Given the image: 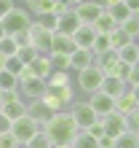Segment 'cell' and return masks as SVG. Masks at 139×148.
<instances>
[{"label": "cell", "mask_w": 139, "mask_h": 148, "mask_svg": "<svg viewBox=\"0 0 139 148\" xmlns=\"http://www.w3.org/2000/svg\"><path fill=\"white\" fill-rule=\"evenodd\" d=\"M40 129L46 132V137L51 140V145L72 143V140H75V135L80 132V129H78V124H75V119L70 116V110H56V113H54V116H51Z\"/></svg>", "instance_id": "1"}, {"label": "cell", "mask_w": 139, "mask_h": 148, "mask_svg": "<svg viewBox=\"0 0 139 148\" xmlns=\"http://www.w3.org/2000/svg\"><path fill=\"white\" fill-rule=\"evenodd\" d=\"M30 24H32V14H30L24 5H13L11 11L3 16L5 35H16V32H24V30H30Z\"/></svg>", "instance_id": "2"}, {"label": "cell", "mask_w": 139, "mask_h": 148, "mask_svg": "<svg viewBox=\"0 0 139 148\" xmlns=\"http://www.w3.org/2000/svg\"><path fill=\"white\" fill-rule=\"evenodd\" d=\"M38 132H40V124L35 119H30V116H22V119L11 121V135L19 140V145H27Z\"/></svg>", "instance_id": "3"}, {"label": "cell", "mask_w": 139, "mask_h": 148, "mask_svg": "<svg viewBox=\"0 0 139 148\" xmlns=\"http://www.w3.org/2000/svg\"><path fill=\"white\" fill-rule=\"evenodd\" d=\"M102 81H104V73L99 70L96 65H91V67H86V70L78 73V89H80L86 97H88V94H94V92H99Z\"/></svg>", "instance_id": "4"}, {"label": "cell", "mask_w": 139, "mask_h": 148, "mask_svg": "<svg viewBox=\"0 0 139 148\" xmlns=\"http://www.w3.org/2000/svg\"><path fill=\"white\" fill-rule=\"evenodd\" d=\"M67 110H70V116L75 119L78 129H88V127L94 124V121L99 119L96 113H94V108H91V105H88L86 100H72V105H70Z\"/></svg>", "instance_id": "5"}, {"label": "cell", "mask_w": 139, "mask_h": 148, "mask_svg": "<svg viewBox=\"0 0 139 148\" xmlns=\"http://www.w3.org/2000/svg\"><path fill=\"white\" fill-rule=\"evenodd\" d=\"M19 94H22V100L24 102H30V100H40L43 94H46V81L38 75H27V78H22L19 81Z\"/></svg>", "instance_id": "6"}, {"label": "cell", "mask_w": 139, "mask_h": 148, "mask_svg": "<svg viewBox=\"0 0 139 148\" xmlns=\"http://www.w3.org/2000/svg\"><path fill=\"white\" fill-rule=\"evenodd\" d=\"M51 38H54V32L43 30L40 24L32 19V24H30V46L38 51V54H48L51 51Z\"/></svg>", "instance_id": "7"}, {"label": "cell", "mask_w": 139, "mask_h": 148, "mask_svg": "<svg viewBox=\"0 0 139 148\" xmlns=\"http://www.w3.org/2000/svg\"><path fill=\"white\" fill-rule=\"evenodd\" d=\"M102 11H104V5L99 0H86V3L75 5V16L80 19V24H94L102 16Z\"/></svg>", "instance_id": "8"}, {"label": "cell", "mask_w": 139, "mask_h": 148, "mask_svg": "<svg viewBox=\"0 0 139 148\" xmlns=\"http://www.w3.org/2000/svg\"><path fill=\"white\" fill-rule=\"evenodd\" d=\"M102 121V129H104V135L107 137H112V140H115L118 135H123L126 132V116H120V113H107V116H102L99 119Z\"/></svg>", "instance_id": "9"}, {"label": "cell", "mask_w": 139, "mask_h": 148, "mask_svg": "<svg viewBox=\"0 0 139 148\" xmlns=\"http://www.w3.org/2000/svg\"><path fill=\"white\" fill-rule=\"evenodd\" d=\"M86 102H88V105L94 108V113H96L99 119L115 110V100H112V97H107L104 92H94V94H88V97H86Z\"/></svg>", "instance_id": "10"}, {"label": "cell", "mask_w": 139, "mask_h": 148, "mask_svg": "<svg viewBox=\"0 0 139 148\" xmlns=\"http://www.w3.org/2000/svg\"><path fill=\"white\" fill-rule=\"evenodd\" d=\"M94 59H96V54H94L91 49H75L72 54H70V70L80 73V70L94 65Z\"/></svg>", "instance_id": "11"}, {"label": "cell", "mask_w": 139, "mask_h": 148, "mask_svg": "<svg viewBox=\"0 0 139 148\" xmlns=\"http://www.w3.org/2000/svg\"><path fill=\"white\" fill-rule=\"evenodd\" d=\"M27 116H30V119H35V121L43 127L51 116H54V110H51L46 102H43V97H40V100H30V102H27Z\"/></svg>", "instance_id": "12"}, {"label": "cell", "mask_w": 139, "mask_h": 148, "mask_svg": "<svg viewBox=\"0 0 139 148\" xmlns=\"http://www.w3.org/2000/svg\"><path fill=\"white\" fill-rule=\"evenodd\" d=\"M78 27H80V19L75 16V8H70V11L56 16V32H62V35H72Z\"/></svg>", "instance_id": "13"}, {"label": "cell", "mask_w": 139, "mask_h": 148, "mask_svg": "<svg viewBox=\"0 0 139 148\" xmlns=\"http://www.w3.org/2000/svg\"><path fill=\"white\" fill-rule=\"evenodd\" d=\"M94 38H96V30H94V24H80V27L72 32V43H75V49H91V46H94Z\"/></svg>", "instance_id": "14"}, {"label": "cell", "mask_w": 139, "mask_h": 148, "mask_svg": "<svg viewBox=\"0 0 139 148\" xmlns=\"http://www.w3.org/2000/svg\"><path fill=\"white\" fill-rule=\"evenodd\" d=\"M27 70H30L32 75H38V78L46 81V78L51 75V57H48V54H35V59L27 65Z\"/></svg>", "instance_id": "15"}, {"label": "cell", "mask_w": 139, "mask_h": 148, "mask_svg": "<svg viewBox=\"0 0 139 148\" xmlns=\"http://www.w3.org/2000/svg\"><path fill=\"white\" fill-rule=\"evenodd\" d=\"M72 51H75L72 35H62V32H54V38H51V51H48V54H72Z\"/></svg>", "instance_id": "16"}, {"label": "cell", "mask_w": 139, "mask_h": 148, "mask_svg": "<svg viewBox=\"0 0 139 148\" xmlns=\"http://www.w3.org/2000/svg\"><path fill=\"white\" fill-rule=\"evenodd\" d=\"M126 89H128L126 81H120L118 75H104V81H102V86H99V92H104V94L112 97V100H115L118 94H123Z\"/></svg>", "instance_id": "17"}, {"label": "cell", "mask_w": 139, "mask_h": 148, "mask_svg": "<svg viewBox=\"0 0 139 148\" xmlns=\"http://www.w3.org/2000/svg\"><path fill=\"white\" fill-rule=\"evenodd\" d=\"M118 62H120V59H118V51H115V49L104 51V54H96V59H94V65H96L104 75H112V70H115Z\"/></svg>", "instance_id": "18"}, {"label": "cell", "mask_w": 139, "mask_h": 148, "mask_svg": "<svg viewBox=\"0 0 139 148\" xmlns=\"http://www.w3.org/2000/svg\"><path fill=\"white\" fill-rule=\"evenodd\" d=\"M136 108H139V105H136L131 89H126L123 94H118V97H115V113H120V116H128V113L136 110Z\"/></svg>", "instance_id": "19"}, {"label": "cell", "mask_w": 139, "mask_h": 148, "mask_svg": "<svg viewBox=\"0 0 139 148\" xmlns=\"http://www.w3.org/2000/svg\"><path fill=\"white\" fill-rule=\"evenodd\" d=\"M54 100H59L64 108L72 105V100H75V92H72V84H67V86H54V89H46Z\"/></svg>", "instance_id": "20"}, {"label": "cell", "mask_w": 139, "mask_h": 148, "mask_svg": "<svg viewBox=\"0 0 139 148\" xmlns=\"http://www.w3.org/2000/svg\"><path fill=\"white\" fill-rule=\"evenodd\" d=\"M24 8L32 14V19L35 16H40V14H51V8H54V0H27L24 3Z\"/></svg>", "instance_id": "21"}, {"label": "cell", "mask_w": 139, "mask_h": 148, "mask_svg": "<svg viewBox=\"0 0 139 148\" xmlns=\"http://www.w3.org/2000/svg\"><path fill=\"white\" fill-rule=\"evenodd\" d=\"M94 30H96V32H104V35H110V32H115V30H118V24H115V19L107 14V8H104L102 16L94 22Z\"/></svg>", "instance_id": "22"}, {"label": "cell", "mask_w": 139, "mask_h": 148, "mask_svg": "<svg viewBox=\"0 0 139 148\" xmlns=\"http://www.w3.org/2000/svg\"><path fill=\"white\" fill-rule=\"evenodd\" d=\"M118 59L120 62H126V65H136L139 62V51H136V43H126V46H120L118 49Z\"/></svg>", "instance_id": "23"}, {"label": "cell", "mask_w": 139, "mask_h": 148, "mask_svg": "<svg viewBox=\"0 0 139 148\" xmlns=\"http://www.w3.org/2000/svg\"><path fill=\"white\" fill-rule=\"evenodd\" d=\"M70 145H72V148H99V140H96L94 135H88L86 129H80V132L75 135V140L70 143Z\"/></svg>", "instance_id": "24"}, {"label": "cell", "mask_w": 139, "mask_h": 148, "mask_svg": "<svg viewBox=\"0 0 139 148\" xmlns=\"http://www.w3.org/2000/svg\"><path fill=\"white\" fill-rule=\"evenodd\" d=\"M70 84V70H51V75L46 78V89L54 86H67Z\"/></svg>", "instance_id": "25"}, {"label": "cell", "mask_w": 139, "mask_h": 148, "mask_svg": "<svg viewBox=\"0 0 139 148\" xmlns=\"http://www.w3.org/2000/svg\"><path fill=\"white\" fill-rule=\"evenodd\" d=\"M107 14L112 16V19H115V24H118V27L128 19V16H131V11H128V5H126V3H115V5H110V8H107Z\"/></svg>", "instance_id": "26"}, {"label": "cell", "mask_w": 139, "mask_h": 148, "mask_svg": "<svg viewBox=\"0 0 139 148\" xmlns=\"http://www.w3.org/2000/svg\"><path fill=\"white\" fill-rule=\"evenodd\" d=\"M112 148H139V140H136V132H126L115 137V143H112Z\"/></svg>", "instance_id": "27"}, {"label": "cell", "mask_w": 139, "mask_h": 148, "mask_svg": "<svg viewBox=\"0 0 139 148\" xmlns=\"http://www.w3.org/2000/svg\"><path fill=\"white\" fill-rule=\"evenodd\" d=\"M19 89V78L8 70H0V92H16Z\"/></svg>", "instance_id": "28"}, {"label": "cell", "mask_w": 139, "mask_h": 148, "mask_svg": "<svg viewBox=\"0 0 139 148\" xmlns=\"http://www.w3.org/2000/svg\"><path fill=\"white\" fill-rule=\"evenodd\" d=\"M120 30H123V32H126V35L131 38V40H136V38H139V19L131 14V16H128V19H126L123 24H120Z\"/></svg>", "instance_id": "29"}, {"label": "cell", "mask_w": 139, "mask_h": 148, "mask_svg": "<svg viewBox=\"0 0 139 148\" xmlns=\"http://www.w3.org/2000/svg\"><path fill=\"white\" fill-rule=\"evenodd\" d=\"M110 49H112V46H110V35H104V32H96L91 51H94V54H104V51H110Z\"/></svg>", "instance_id": "30"}, {"label": "cell", "mask_w": 139, "mask_h": 148, "mask_svg": "<svg viewBox=\"0 0 139 148\" xmlns=\"http://www.w3.org/2000/svg\"><path fill=\"white\" fill-rule=\"evenodd\" d=\"M48 57H51V70H70V54H48Z\"/></svg>", "instance_id": "31"}, {"label": "cell", "mask_w": 139, "mask_h": 148, "mask_svg": "<svg viewBox=\"0 0 139 148\" xmlns=\"http://www.w3.org/2000/svg\"><path fill=\"white\" fill-rule=\"evenodd\" d=\"M35 22H38L43 30L56 32V14H40V16H35Z\"/></svg>", "instance_id": "32"}, {"label": "cell", "mask_w": 139, "mask_h": 148, "mask_svg": "<svg viewBox=\"0 0 139 148\" xmlns=\"http://www.w3.org/2000/svg\"><path fill=\"white\" fill-rule=\"evenodd\" d=\"M126 43H131V38H128V35H126V32L120 30V27H118L115 32H110V46L115 49V51H118L120 46H126Z\"/></svg>", "instance_id": "33"}, {"label": "cell", "mask_w": 139, "mask_h": 148, "mask_svg": "<svg viewBox=\"0 0 139 148\" xmlns=\"http://www.w3.org/2000/svg\"><path fill=\"white\" fill-rule=\"evenodd\" d=\"M0 51H3L5 57H16V51H19V46H16V40L11 35H5L3 40H0Z\"/></svg>", "instance_id": "34"}, {"label": "cell", "mask_w": 139, "mask_h": 148, "mask_svg": "<svg viewBox=\"0 0 139 148\" xmlns=\"http://www.w3.org/2000/svg\"><path fill=\"white\" fill-rule=\"evenodd\" d=\"M24 148H51V140L46 137V132H43V129H40V132L35 135L32 140H30L27 145H24Z\"/></svg>", "instance_id": "35"}, {"label": "cell", "mask_w": 139, "mask_h": 148, "mask_svg": "<svg viewBox=\"0 0 139 148\" xmlns=\"http://www.w3.org/2000/svg\"><path fill=\"white\" fill-rule=\"evenodd\" d=\"M5 70H8V73H13L16 78H19V75H22V70H24V62H22L19 57H8V62H5Z\"/></svg>", "instance_id": "36"}, {"label": "cell", "mask_w": 139, "mask_h": 148, "mask_svg": "<svg viewBox=\"0 0 139 148\" xmlns=\"http://www.w3.org/2000/svg\"><path fill=\"white\" fill-rule=\"evenodd\" d=\"M35 54H38V51H35L32 46H22L19 51H16V57H19V59H22V62H24V65H30V62H32V59H35Z\"/></svg>", "instance_id": "37"}, {"label": "cell", "mask_w": 139, "mask_h": 148, "mask_svg": "<svg viewBox=\"0 0 139 148\" xmlns=\"http://www.w3.org/2000/svg\"><path fill=\"white\" fill-rule=\"evenodd\" d=\"M126 129H128V132H139V108L126 116Z\"/></svg>", "instance_id": "38"}, {"label": "cell", "mask_w": 139, "mask_h": 148, "mask_svg": "<svg viewBox=\"0 0 139 148\" xmlns=\"http://www.w3.org/2000/svg\"><path fill=\"white\" fill-rule=\"evenodd\" d=\"M0 148H22V145L11 132H5V135H0Z\"/></svg>", "instance_id": "39"}, {"label": "cell", "mask_w": 139, "mask_h": 148, "mask_svg": "<svg viewBox=\"0 0 139 148\" xmlns=\"http://www.w3.org/2000/svg\"><path fill=\"white\" fill-rule=\"evenodd\" d=\"M128 73H131V65H126V62H118V65H115V70H112V75H118L120 81H126Z\"/></svg>", "instance_id": "40"}, {"label": "cell", "mask_w": 139, "mask_h": 148, "mask_svg": "<svg viewBox=\"0 0 139 148\" xmlns=\"http://www.w3.org/2000/svg\"><path fill=\"white\" fill-rule=\"evenodd\" d=\"M126 86L128 89H131V86H139V62L131 65V73H128V78H126Z\"/></svg>", "instance_id": "41"}, {"label": "cell", "mask_w": 139, "mask_h": 148, "mask_svg": "<svg viewBox=\"0 0 139 148\" xmlns=\"http://www.w3.org/2000/svg\"><path fill=\"white\" fill-rule=\"evenodd\" d=\"M13 40H16V46H30V30H24V32H16V35H11Z\"/></svg>", "instance_id": "42"}, {"label": "cell", "mask_w": 139, "mask_h": 148, "mask_svg": "<svg viewBox=\"0 0 139 148\" xmlns=\"http://www.w3.org/2000/svg\"><path fill=\"white\" fill-rule=\"evenodd\" d=\"M86 132H88V135H94V137H96V140H99V137L104 135V129H102V121L96 119V121H94V124H91L88 129H86Z\"/></svg>", "instance_id": "43"}, {"label": "cell", "mask_w": 139, "mask_h": 148, "mask_svg": "<svg viewBox=\"0 0 139 148\" xmlns=\"http://www.w3.org/2000/svg\"><path fill=\"white\" fill-rule=\"evenodd\" d=\"M64 11H70V5H67V0H54V8H51V14H64Z\"/></svg>", "instance_id": "44"}, {"label": "cell", "mask_w": 139, "mask_h": 148, "mask_svg": "<svg viewBox=\"0 0 139 148\" xmlns=\"http://www.w3.org/2000/svg\"><path fill=\"white\" fill-rule=\"evenodd\" d=\"M5 132H11V119L0 110V135H5Z\"/></svg>", "instance_id": "45"}, {"label": "cell", "mask_w": 139, "mask_h": 148, "mask_svg": "<svg viewBox=\"0 0 139 148\" xmlns=\"http://www.w3.org/2000/svg\"><path fill=\"white\" fill-rule=\"evenodd\" d=\"M13 5H16V0H0V19H3V16L11 11Z\"/></svg>", "instance_id": "46"}, {"label": "cell", "mask_w": 139, "mask_h": 148, "mask_svg": "<svg viewBox=\"0 0 139 148\" xmlns=\"http://www.w3.org/2000/svg\"><path fill=\"white\" fill-rule=\"evenodd\" d=\"M112 143H115V140H112V137H107V135L99 137V148H112Z\"/></svg>", "instance_id": "47"}, {"label": "cell", "mask_w": 139, "mask_h": 148, "mask_svg": "<svg viewBox=\"0 0 139 148\" xmlns=\"http://www.w3.org/2000/svg\"><path fill=\"white\" fill-rule=\"evenodd\" d=\"M123 3L128 5V11H131V14H134V11H139V0H123Z\"/></svg>", "instance_id": "48"}, {"label": "cell", "mask_w": 139, "mask_h": 148, "mask_svg": "<svg viewBox=\"0 0 139 148\" xmlns=\"http://www.w3.org/2000/svg\"><path fill=\"white\" fill-rule=\"evenodd\" d=\"M99 3H102L104 8H110V5H115V3H123V0H99Z\"/></svg>", "instance_id": "49"}, {"label": "cell", "mask_w": 139, "mask_h": 148, "mask_svg": "<svg viewBox=\"0 0 139 148\" xmlns=\"http://www.w3.org/2000/svg\"><path fill=\"white\" fill-rule=\"evenodd\" d=\"M5 62H8V57L3 54V51H0V70H5Z\"/></svg>", "instance_id": "50"}, {"label": "cell", "mask_w": 139, "mask_h": 148, "mask_svg": "<svg viewBox=\"0 0 139 148\" xmlns=\"http://www.w3.org/2000/svg\"><path fill=\"white\" fill-rule=\"evenodd\" d=\"M131 94H134V100H136V105H139V86H131Z\"/></svg>", "instance_id": "51"}, {"label": "cell", "mask_w": 139, "mask_h": 148, "mask_svg": "<svg viewBox=\"0 0 139 148\" xmlns=\"http://www.w3.org/2000/svg\"><path fill=\"white\" fill-rule=\"evenodd\" d=\"M80 3H86V0H67V5H70V8H75V5H80Z\"/></svg>", "instance_id": "52"}, {"label": "cell", "mask_w": 139, "mask_h": 148, "mask_svg": "<svg viewBox=\"0 0 139 148\" xmlns=\"http://www.w3.org/2000/svg\"><path fill=\"white\" fill-rule=\"evenodd\" d=\"M5 38V27H3V19H0V40Z\"/></svg>", "instance_id": "53"}, {"label": "cell", "mask_w": 139, "mask_h": 148, "mask_svg": "<svg viewBox=\"0 0 139 148\" xmlns=\"http://www.w3.org/2000/svg\"><path fill=\"white\" fill-rule=\"evenodd\" d=\"M51 148H72L70 143H62V145H51Z\"/></svg>", "instance_id": "54"}, {"label": "cell", "mask_w": 139, "mask_h": 148, "mask_svg": "<svg viewBox=\"0 0 139 148\" xmlns=\"http://www.w3.org/2000/svg\"><path fill=\"white\" fill-rule=\"evenodd\" d=\"M134 43H136V51H139V38H136V40H134Z\"/></svg>", "instance_id": "55"}, {"label": "cell", "mask_w": 139, "mask_h": 148, "mask_svg": "<svg viewBox=\"0 0 139 148\" xmlns=\"http://www.w3.org/2000/svg\"><path fill=\"white\" fill-rule=\"evenodd\" d=\"M0 110H3V102H0Z\"/></svg>", "instance_id": "56"}, {"label": "cell", "mask_w": 139, "mask_h": 148, "mask_svg": "<svg viewBox=\"0 0 139 148\" xmlns=\"http://www.w3.org/2000/svg\"><path fill=\"white\" fill-rule=\"evenodd\" d=\"M136 140H139V132H136Z\"/></svg>", "instance_id": "57"}, {"label": "cell", "mask_w": 139, "mask_h": 148, "mask_svg": "<svg viewBox=\"0 0 139 148\" xmlns=\"http://www.w3.org/2000/svg\"><path fill=\"white\" fill-rule=\"evenodd\" d=\"M24 3H27V0H24Z\"/></svg>", "instance_id": "58"}, {"label": "cell", "mask_w": 139, "mask_h": 148, "mask_svg": "<svg viewBox=\"0 0 139 148\" xmlns=\"http://www.w3.org/2000/svg\"><path fill=\"white\" fill-rule=\"evenodd\" d=\"M22 148H24V145H22Z\"/></svg>", "instance_id": "59"}]
</instances>
